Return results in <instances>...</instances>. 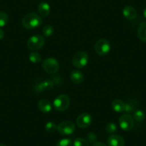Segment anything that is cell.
<instances>
[{"instance_id":"cell-17","label":"cell","mask_w":146,"mask_h":146,"mask_svg":"<svg viewBox=\"0 0 146 146\" xmlns=\"http://www.w3.org/2000/svg\"><path fill=\"white\" fill-rule=\"evenodd\" d=\"M29 60L32 63L37 64V63H40L41 62L42 57L40 53H38L37 52L33 51L29 54Z\"/></svg>"},{"instance_id":"cell-1","label":"cell","mask_w":146,"mask_h":146,"mask_svg":"<svg viewBox=\"0 0 146 146\" xmlns=\"http://www.w3.org/2000/svg\"><path fill=\"white\" fill-rule=\"evenodd\" d=\"M42 22V19L38 14L29 12L23 17L22 19V25L26 29H32L41 26Z\"/></svg>"},{"instance_id":"cell-3","label":"cell","mask_w":146,"mask_h":146,"mask_svg":"<svg viewBox=\"0 0 146 146\" xmlns=\"http://www.w3.org/2000/svg\"><path fill=\"white\" fill-rule=\"evenodd\" d=\"M70 105V99L67 95H60L54 100L53 105L54 109L59 112H64L68 109Z\"/></svg>"},{"instance_id":"cell-11","label":"cell","mask_w":146,"mask_h":146,"mask_svg":"<svg viewBox=\"0 0 146 146\" xmlns=\"http://www.w3.org/2000/svg\"><path fill=\"white\" fill-rule=\"evenodd\" d=\"M39 110L43 113H49L52 111V106L49 100L47 99H42L40 100L38 102Z\"/></svg>"},{"instance_id":"cell-15","label":"cell","mask_w":146,"mask_h":146,"mask_svg":"<svg viewBox=\"0 0 146 146\" xmlns=\"http://www.w3.org/2000/svg\"><path fill=\"white\" fill-rule=\"evenodd\" d=\"M137 36L139 40L146 42V22H143L139 25L137 27Z\"/></svg>"},{"instance_id":"cell-20","label":"cell","mask_w":146,"mask_h":146,"mask_svg":"<svg viewBox=\"0 0 146 146\" xmlns=\"http://www.w3.org/2000/svg\"><path fill=\"white\" fill-rule=\"evenodd\" d=\"M44 128H45V130L47 133H54L56 130H57V125H56L55 123L50 121L46 123Z\"/></svg>"},{"instance_id":"cell-30","label":"cell","mask_w":146,"mask_h":146,"mask_svg":"<svg viewBox=\"0 0 146 146\" xmlns=\"http://www.w3.org/2000/svg\"><path fill=\"white\" fill-rule=\"evenodd\" d=\"M0 146H7V145L5 144H0Z\"/></svg>"},{"instance_id":"cell-23","label":"cell","mask_w":146,"mask_h":146,"mask_svg":"<svg viewBox=\"0 0 146 146\" xmlns=\"http://www.w3.org/2000/svg\"><path fill=\"white\" fill-rule=\"evenodd\" d=\"M54 85V82L51 80H46L42 82V88L44 91H48L52 90Z\"/></svg>"},{"instance_id":"cell-2","label":"cell","mask_w":146,"mask_h":146,"mask_svg":"<svg viewBox=\"0 0 146 146\" xmlns=\"http://www.w3.org/2000/svg\"><path fill=\"white\" fill-rule=\"evenodd\" d=\"M45 44V39L40 35H36L29 37L27 42V46L32 51L39 50L43 47Z\"/></svg>"},{"instance_id":"cell-10","label":"cell","mask_w":146,"mask_h":146,"mask_svg":"<svg viewBox=\"0 0 146 146\" xmlns=\"http://www.w3.org/2000/svg\"><path fill=\"white\" fill-rule=\"evenodd\" d=\"M108 146H125V140L119 135H112L108 139Z\"/></svg>"},{"instance_id":"cell-16","label":"cell","mask_w":146,"mask_h":146,"mask_svg":"<svg viewBox=\"0 0 146 146\" xmlns=\"http://www.w3.org/2000/svg\"><path fill=\"white\" fill-rule=\"evenodd\" d=\"M112 108L116 113H123L125 111V102L121 100H115L112 102Z\"/></svg>"},{"instance_id":"cell-29","label":"cell","mask_w":146,"mask_h":146,"mask_svg":"<svg viewBox=\"0 0 146 146\" xmlns=\"http://www.w3.org/2000/svg\"><path fill=\"white\" fill-rule=\"evenodd\" d=\"M143 15H144L145 17L146 18V8H145V9L144 12H143Z\"/></svg>"},{"instance_id":"cell-8","label":"cell","mask_w":146,"mask_h":146,"mask_svg":"<svg viewBox=\"0 0 146 146\" xmlns=\"http://www.w3.org/2000/svg\"><path fill=\"white\" fill-rule=\"evenodd\" d=\"M75 130V124L71 121L62 122L57 126V131L62 135H70Z\"/></svg>"},{"instance_id":"cell-22","label":"cell","mask_w":146,"mask_h":146,"mask_svg":"<svg viewBox=\"0 0 146 146\" xmlns=\"http://www.w3.org/2000/svg\"><path fill=\"white\" fill-rule=\"evenodd\" d=\"M73 146H89V143L82 137H78L73 142Z\"/></svg>"},{"instance_id":"cell-18","label":"cell","mask_w":146,"mask_h":146,"mask_svg":"<svg viewBox=\"0 0 146 146\" xmlns=\"http://www.w3.org/2000/svg\"><path fill=\"white\" fill-rule=\"evenodd\" d=\"M136 108V103L135 102V101H127V102L125 103V111L126 113L129 114V113H134L135 110Z\"/></svg>"},{"instance_id":"cell-14","label":"cell","mask_w":146,"mask_h":146,"mask_svg":"<svg viewBox=\"0 0 146 146\" xmlns=\"http://www.w3.org/2000/svg\"><path fill=\"white\" fill-rule=\"evenodd\" d=\"M37 9H38V12L40 16L43 17H47L50 15L51 8L48 3L42 2L38 5Z\"/></svg>"},{"instance_id":"cell-19","label":"cell","mask_w":146,"mask_h":146,"mask_svg":"<svg viewBox=\"0 0 146 146\" xmlns=\"http://www.w3.org/2000/svg\"><path fill=\"white\" fill-rule=\"evenodd\" d=\"M145 118V113L141 110H137L133 113V119L137 122H142Z\"/></svg>"},{"instance_id":"cell-21","label":"cell","mask_w":146,"mask_h":146,"mask_svg":"<svg viewBox=\"0 0 146 146\" xmlns=\"http://www.w3.org/2000/svg\"><path fill=\"white\" fill-rule=\"evenodd\" d=\"M54 27H53L52 25H45L42 29L43 35H44L45 36H47V37H49V36H52V35H53V33H54Z\"/></svg>"},{"instance_id":"cell-13","label":"cell","mask_w":146,"mask_h":146,"mask_svg":"<svg viewBox=\"0 0 146 146\" xmlns=\"http://www.w3.org/2000/svg\"><path fill=\"white\" fill-rule=\"evenodd\" d=\"M70 80L75 85H79L82 83L84 80V75L80 71L75 70L70 74Z\"/></svg>"},{"instance_id":"cell-26","label":"cell","mask_w":146,"mask_h":146,"mask_svg":"<svg viewBox=\"0 0 146 146\" xmlns=\"http://www.w3.org/2000/svg\"><path fill=\"white\" fill-rule=\"evenodd\" d=\"M105 130L109 134H113L117 131V125L113 123H108L105 127Z\"/></svg>"},{"instance_id":"cell-12","label":"cell","mask_w":146,"mask_h":146,"mask_svg":"<svg viewBox=\"0 0 146 146\" xmlns=\"http://www.w3.org/2000/svg\"><path fill=\"white\" fill-rule=\"evenodd\" d=\"M123 15L128 20H133L137 17V11L133 7L128 5L123 8Z\"/></svg>"},{"instance_id":"cell-24","label":"cell","mask_w":146,"mask_h":146,"mask_svg":"<svg viewBox=\"0 0 146 146\" xmlns=\"http://www.w3.org/2000/svg\"><path fill=\"white\" fill-rule=\"evenodd\" d=\"M9 17L5 12H0V27H3L7 24Z\"/></svg>"},{"instance_id":"cell-4","label":"cell","mask_w":146,"mask_h":146,"mask_svg":"<svg viewBox=\"0 0 146 146\" xmlns=\"http://www.w3.org/2000/svg\"><path fill=\"white\" fill-rule=\"evenodd\" d=\"M89 61V56L84 51L78 52L72 58V64L78 69L84 68L88 64Z\"/></svg>"},{"instance_id":"cell-6","label":"cell","mask_w":146,"mask_h":146,"mask_svg":"<svg viewBox=\"0 0 146 146\" xmlns=\"http://www.w3.org/2000/svg\"><path fill=\"white\" fill-rule=\"evenodd\" d=\"M42 68L48 74H55L59 71L60 64L56 59L49 57L42 62Z\"/></svg>"},{"instance_id":"cell-27","label":"cell","mask_w":146,"mask_h":146,"mask_svg":"<svg viewBox=\"0 0 146 146\" xmlns=\"http://www.w3.org/2000/svg\"><path fill=\"white\" fill-rule=\"evenodd\" d=\"M92 146H107L105 143H101V142H95Z\"/></svg>"},{"instance_id":"cell-25","label":"cell","mask_w":146,"mask_h":146,"mask_svg":"<svg viewBox=\"0 0 146 146\" xmlns=\"http://www.w3.org/2000/svg\"><path fill=\"white\" fill-rule=\"evenodd\" d=\"M72 140L70 138H63L57 142L56 146H72Z\"/></svg>"},{"instance_id":"cell-9","label":"cell","mask_w":146,"mask_h":146,"mask_svg":"<svg viewBox=\"0 0 146 146\" xmlns=\"http://www.w3.org/2000/svg\"><path fill=\"white\" fill-rule=\"evenodd\" d=\"M92 116L88 113H84L80 115L76 119V123L80 128H87L92 124Z\"/></svg>"},{"instance_id":"cell-5","label":"cell","mask_w":146,"mask_h":146,"mask_svg":"<svg viewBox=\"0 0 146 146\" xmlns=\"http://www.w3.org/2000/svg\"><path fill=\"white\" fill-rule=\"evenodd\" d=\"M111 50V45L108 40L105 39H100L95 44V50L100 56H105L109 54Z\"/></svg>"},{"instance_id":"cell-28","label":"cell","mask_w":146,"mask_h":146,"mask_svg":"<svg viewBox=\"0 0 146 146\" xmlns=\"http://www.w3.org/2000/svg\"><path fill=\"white\" fill-rule=\"evenodd\" d=\"M4 37H5V32L3 31V29L0 28V40H2Z\"/></svg>"},{"instance_id":"cell-7","label":"cell","mask_w":146,"mask_h":146,"mask_svg":"<svg viewBox=\"0 0 146 146\" xmlns=\"http://www.w3.org/2000/svg\"><path fill=\"white\" fill-rule=\"evenodd\" d=\"M118 122L120 128L124 131H129L132 130L134 126V119L127 113L122 115L119 118Z\"/></svg>"}]
</instances>
